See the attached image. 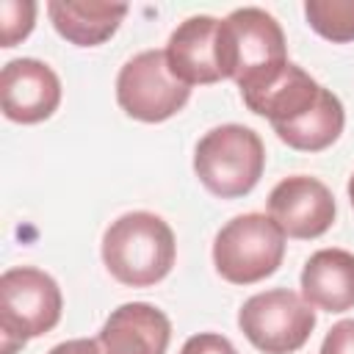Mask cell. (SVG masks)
<instances>
[{"instance_id": "obj_1", "label": "cell", "mask_w": 354, "mask_h": 354, "mask_svg": "<svg viewBox=\"0 0 354 354\" xmlns=\"http://www.w3.org/2000/svg\"><path fill=\"white\" fill-rule=\"evenodd\" d=\"M218 64L224 80H235L241 94L271 83L290 64L279 22L254 6L230 11L218 19Z\"/></svg>"}, {"instance_id": "obj_2", "label": "cell", "mask_w": 354, "mask_h": 354, "mask_svg": "<svg viewBox=\"0 0 354 354\" xmlns=\"http://www.w3.org/2000/svg\"><path fill=\"white\" fill-rule=\"evenodd\" d=\"M102 263L127 288H152L169 277L177 260L174 230L149 210H130L102 235Z\"/></svg>"}, {"instance_id": "obj_3", "label": "cell", "mask_w": 354, "mask_h": 354, "mask_svg": "<svg viewBox=\"0 0 354 354\" xmlns=\"http://www.w3.org/2000/svg\"><path fill=\"white\" fill-rule=\"evenodd\" d=\"M64 313L58 282L36 266H14L0 277V354L53 332Z\"/></svg>"}, {"instance_id": "obj_4", "label": "cell", "mask_w": 354, "mask_h": 354, "mask_svg": "<svg viewBox=\"0 0 354 354\" xmlns=\"http://www.w3.org/2000/svg\"><path fill=\"white\" fill-rule=\"evenodd\" d=\"M266 169V144L246 124H218L194 149V174L218 199L252 194Z\"/></svg>"}, {"instance_id": "obj_5", "label": "cell", "mask_w": 354, "mask_h": 354, "mask_svg": "<svg viewBox=\"0 0 354 354\" xmlns=\"http://www.w3.org/2000/svg\"><path fill=\"white\" fill-rule=\"evenodd\" d=\"M285 260V232L266 213H241L213 238L216 274L232 285H254Z\"/></svg>"}, {"instance_id": "obj_6", "label": "cell", "mask_w": 354, "mask_h": 354, "mask_svg": "<svg viewBox=\"0 0 354 354\" xmlns=\"http://www.w3.org/2000/svg\"><path fill=\"white\" fill-rule=\"evenodd\" d=\"M238 329L263 354H296L315 329V307L288 288L260 290L241 304Z\"/></svg>"}, {"instance_id": "obj_7", "label": "cell", "mask_w": 354, "mask_h": 354, "mask_svg": "<svg viewBox=\"0 0 354 354\" xmlns=\"http://www.w3.org/2000/svg\"><path fill=\"white\" fill-rule=\"evenodd\" d=\"M188 100L191 86L171 75L163 50L136 53L122 64L116 75V102L136 122H166L177 116Z\"/></svg>"}, {"instance_id": "obj_8", "label": "cell", "mask_w": 354, "mask_h": 354, "mask_svg": "<svg viewBox=\"0 0 354 354\" xmlns=\"http://www.w3.org/2000/svg\"><path fill=\"white\" fill-rule=\"evenodd\" d=\"M268 216L285 232V238L313 241L335 224L337 205L332 191L318 177L290 174L271 188Z\"/></svg>"}, {"instance_id": "obj_9", "label": "cell", "mask_w": 354, "mask_h": 354, "mask_svg": "<svg viewBox=\"0 0 354 354\" xmlns=\"http://www.w3.org/2000/svg\"><path fill=\"white\" fill-rule=\"evenodd\" d=\"M61 105V80L55 69L39 58H14L0 72V108L6 119L39 124Z\"/></svg>"}, {"instance_id": "obj_10", "label": "cell", "mask_w": 354, "mask_h": 354, "mask_svg": "<svg viewBox=\"0 0 354 354\" xmlns=\"http://www.w3.org/2000/svg\"><path fill=\"white\" fill-rule=\"evenodd\" d=\"M166 64L185 86H210L224 80L218 64V19L196 14L183 19L166 41Z\"/></svg>"}, {"instance_id": "obj_11", "label": "cell", "mask_w": 354, "mask_h": 354, "mask_svg": "<svg viewBox=\"0 0 354 354\" xmlns=\"http://www.w3.org/2000/svg\"><path fill=\"white\" fill-rule=\"evenodd\" d=\"M97 340L105 354H166L171 321L155 304L127 301L111 310Z\"/></svg>"}, {"instance_id": "obj_12", "label": "cell", "mask_w": 354, "mask_h": 354, "mask_svg": "<svg viewBox=\"0 0 354 354\" xmlns=\"http://www.w3.org/2000/svg\"><path fill=\"white\" fill-rule=\"evenodd\" d=\"M301 299L324 313H346L354 307V252L318 249L301 268Z\"/></svg>"}, {"instance_id": "obj_13", "label": "cell", "mask_w": 354, "mask_h": 354, "mask_svg": "<svg viewBox=\"0 0 354 354\" xmlns=\"http://www.w3.org/2000/svg\"><path fill=\"white\" fill-rule=\"evenodd\" d=\"M47 17L58 36L69 44L100 47L119 30L122 19L127 17V6L97 0H50Z\"/></svg>"}, {"instance_id": "obj_14", "label": "cell", "mask_w": 354, "mask_h": 354, "mask_svg": "<svg viewBox=\"0 0 354 354\" xmlns=\"http://www.w3.org/2000/svg\"><path fill=\"white\" fill-rule=\"evenodd\" d=\"M346 127V108L332 88H324L318 102L296 122L277 127V138L299 152H321L332 147Z\"/></svg>"}, {"instance_id": "obj_15", "label": "cell", "mask_w": 354, "mask_h": 354, "mask_svg": "<svg viewBox=\"0 0 354 354\" xmlns=\"http://www.w3.org/2000/svg\"><path fill=\"white\" fill-rule=\"evenodd\" d=\"M307 25L326 41H354V0H307Z\"/></svg>"}, {"instance_id": "obj_16", "label": "cell", "mask_w": 354, "mask_h": 354, "mask_svg": "<svg viewBox=\"0 0 354 354\" xmlns=\"http://www.w3.org/2000/svg\"><path fill=\"white\" fill-rule=\"evenodd\" d=\"M36 25V3L3 0L0 3V47H17L30 36Z\"/></svg>"}, {"instance_id": "obj_17", "label": "cell", "mask_w": 354, "mask_h": 354, "mask_svg": "<svg viewBox=\"0 0 354 354\" xmlns=\"http://www.w3.org/2000/svg\"><path fill=\"white\" fill-rule=\"evenodd\" d=\"M180 354H238V348L218 332H199L183 343Z\"/></svg>"}, {"instance_id": "obj_18", "label": "cell", "mask_w": 354, "mask_h": 354, "mask_svg": "<svg viewBox=\"0 0 354 354\" xmlns=\"http://www.w3.org/2000/svg\"><path fill=\"white\" fill-rule=\"evenodd\" d=\"M318 354H354V318L337 321L326 332Z\"/></svg>"}, {"instance_id": "obj_19", "label": "cell", "mask_w": 354, "mask_h": 354, "mask_svg": "<svg viewBox=\"0 0 354 354\" xmlns=\"http://www.w3.org/2000/svg\"><path fill=\"white\" fill-rule=\"evenodd\" d=\"M47 354H105L100 340L94 337H72V340H64L58 346H53Z\"/></svg>"}, {"instance_id": "obj_20", "label": "cell", "mask_w": 354, "mask_h": 354, "mask_svg": "<svg viewBox=\"0 0 354 354\" xmlns=\"http://www.w3.org/2000/svg\"><path fill=\"white\" fill-rule=\"evenodd\" d=\"M346 191H348V202H351V207H354V174L348 177V185H346Z\"/></svg>"}]
</instances>
